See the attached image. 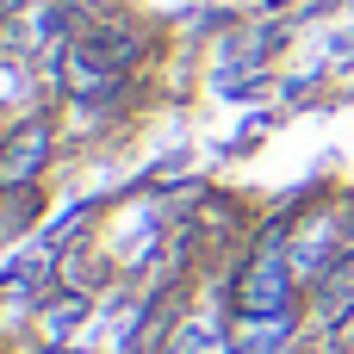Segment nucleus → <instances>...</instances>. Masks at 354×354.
Here are the masks:
<instances>
[{
    "label": "nucleus",
    "mask_w": 354,
    "mask_h": 354,
    "mask_svg": "<svg viewBox=\"0 0 354 354\" xmlns=\"http://www.w3.org/2000/svg\"><path fill=\"white\" fill-rule=\"evenodd\" d=\"M44 156H50V118H25L19 131H6V143H0V193L31 187Z\"/></svg>",
    "instance_id": "f257e3e1"
},
{
    "label": "nucleus",
    "mask_w": 354,
    "mask_h": 354,
    "mask_svg": "<svg viewBox=\"0 0 354 354\" xmlns=\"http://www.w3.org/2000/svg\"><path fill=\"white\" fill-rule=\"evenodd\" d=\"M62 81H68L75 100H106V93L118 87V68H112L93 44H75V50L62 56Z\"/></svg>",
    "instance_id": "f03ea898"
},
{
    "label": "nucleus",
    "mask_w": 354,
    "mask_h": 354,
    "mask_svg": "<svg viewBox=\"0 0 354 354\" xmlns=\"http://www.w3.org/2000/svg\"><path fill=\"white\" fill-rule=\"evenodd\" d=\"M292 317H243L236 354H292Z\"/></svg>",
    "instance_id": "7ed1b4c3"
}]
</instances>
